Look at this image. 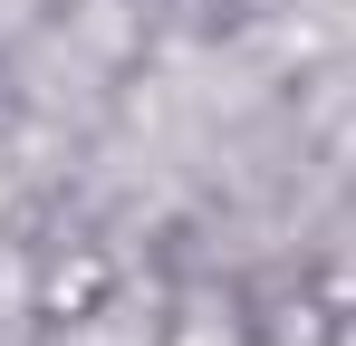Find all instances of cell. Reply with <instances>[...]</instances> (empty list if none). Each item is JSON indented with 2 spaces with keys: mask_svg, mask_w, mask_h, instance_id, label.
<instances>
[]
</instances>
